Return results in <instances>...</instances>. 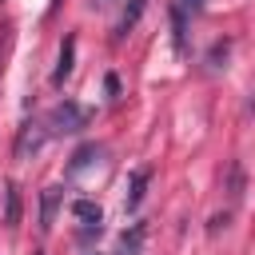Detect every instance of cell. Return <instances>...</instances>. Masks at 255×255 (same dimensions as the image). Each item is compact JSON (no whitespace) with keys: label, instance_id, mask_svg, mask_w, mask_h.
I'll list each match as a JSON object with an SVG mask.
<instances>
[{"label":"cell","instance_id":"cell-1","mask_svg":"<svg viewBox=\"0 0 255 255\" xmlns=\"http://www.w3.org/2000/svg\"><path fill=\"white\" fill-rule=\"evenodd\" d=\"M44 124H48L52 135H72V131H80V128L88 124V112H84L80 104H72V100H60V104L44 116Z\"/></svg>","mask_w":255,"mask_h":255},{"label":"cell","instance_id":"cell-2","mask_svg":"<svg viewBox=\"0 0 255 255\" xmlns=\"http://www.w3.org/2000/svg\"><path fill=\"white\" fill-rule=\"evenodd\" d=\"M52 139V131H48V124L44 120H28V124H20V131H16V143H12V155L16 159H32L44 143Z\"/></svg>","mask_w":255,"mask_h":255},{"label":"cell","instance_id":"cell-3","mask_svg":"<svg viewBox=\"0 0 255 255\" xmlns=\"http://www.w3.org/2000/svg\"><path fill=\"white\" fill-rule=\"evenodd\" d=\"M72 215L80 219V235H84V239H88L92 231H100V223H104V211H100L92 199H76V203H72Z\"/></svg>","mask_w":255,"mask_h":255},{"label":"cell","instance_id":"cell-4","mask_svg":"<svg viewBox=\"0 0 255 255\" xmlns=\"http://www.w3.org/2000/svg\"><path fill=\"white\" fill-rule=\"evenodd\" d=\"M72 60H76V36H64L60 56H56V72H52V84H56V88H60V84L72 76Z\"/></svg>","mask_w":255,"mask_h":255},{"label":"cell","instance_id":"cell-5","mask_svg":"<svg viewBox=\"0 0 255 255\" xmlns=\"http://www.w3.org/2000/svg\"><path fill=\"white\" fill-rule=\"evenodd\" d=\"M16 223H20V187L8 179V183H4V227L12 231Z\"/></svg>","mask_w":255,"mask_h":255},{"label":"cell","instance_id":"cell-6","mask_svg":"<svg viewBox=\"0 0 255 255\" xmlns=\"http://www.w3.org/2000/svg\"><path fill=\"white\" fill-rule=\"evenodd\" d=\"M100 143H80L76 147V155H72V163H68V175H76V171H84V167H92L96 159H100Z\"/></svg>","mask_w":255,"mask_h":255},{"label":"cell","instance_id":"cell-7","mask_svg":"<svg viewBox=\"0 0 255 255\" xmlns=\"http://www.w3.org/2000/svg\"><path fill=\"white\" fill-rule=\"evenodd\" d=\"M60 199H64L60 187H44V203H40V227H44V231L56 223V207H60Z\"/></svg>","mask_w":255,"mask_h":255},{"label":"cell","instance_id":"cell-8","mask_svg":"<svg viewBox=\"0 0 255 255\" xmlns=\"http://www.w3.org/2000/svg\"><path fill=\"white\" fill-rule=\"evenodd\" d=\"M143 8H147V0H131L128 8H124V16H120V24H116V40H124L131 28H135V20L143 16Z\"/></svg>","mask_w":255,"mask_h":255},{"label":"cell","instance_id":"cell-9","mask_svg":"<svg viewBox=\"0 0 255 255\" xmlns=\"http://www.w3.org/2000/svg\"><path fill=\"white\" fill-rule=\"evenodd\" d=\"M143 187H147V171L139 167V171H131V183H128V211H135L139 203H143Z\"/></svg>","mask_w":255,"mask_h":255},{"label":"cell","instance_id":"cell-10","mask_svg":"<svg viewBox=\"0 0 255 255\" xmlns=\"http://www.w3.org/2000/svg\"><path fill=\"white\" fill-rule=\"evenodd\" d=\"M139 243H143V223H135L131 231L120 235V251L116 255H139Z\"/></svg>","mask_w":255,"mask_h":255},{"label":"cell","instance_id":"cell-11","mask_svg":"<svg viewBox=\"0 0 255 255\" xmlns=\"http://www.w3.org/2000/svg\"><path fill=\"white\" fill-rule=\"evenodd\" d=\"M183 16H187V12H183V8L175 4V8H171V28H175V48H179V52L187 48V36H183V28H187V20H183Z\"/></svg>","mask_w":255,"mask_h":255},{"label":"cell","instance_id":"cell-12","mask_svg":"<svg viewBox=\"0 0 255 255\" xmlns=\"http://www.w3.org/2000/svg\"><path fill=\"white\" fill-rule=\"evenodd\" d=\"M227 52H231V44H227V40H219V44H215V48L207 52V68H211V72L227 68Z\"/></svg>","mask_w":255,"mask_h":255},{"label":"cell","instance_id":"cell-13","mask_svg":"<svg viewBox=\"0 0 255 255\" xmlns=\"http://www.w3.org/2000/svg\"><path fill=\"white\" fill-rule=\"evenodd\" d=\"M179 8H183V12H191V16H195V12H203V0H179Z\"/></svg>","mask_w":255,"mask_h":255}]
</instances>
